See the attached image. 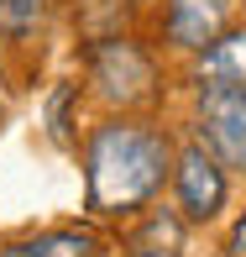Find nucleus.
<instances>
[{"label": "nucleus", "mask_w": 246, "mask_h": 257, "mask_svg": "<svg viewBox=\"0 0 246 257\" xmlns=\"http://www.w3.org/2000/svg\"><path fill=\"white\" fill-rule=\"evenodd\" d=\"M84 179L100 215H131L173 179V147L147 121H105L84 147Z\"/></svg>", "instance_id": "obj_1"}, {"label": "nucleus", "mask_w": 246, "mask_h": 257, "mask_svg": "<svg viewBox=\"0 0 246 257\" xmlns=\"http://www.w3.org/2000/svg\"><path fill=\"white\" fill-rule=\"evenodd\" d=\"M225 163L209 153L204 142H189L183 153H173V194H178V215L189 226H204L215 220L230 200V179Z\"/></svg>", "instance_id": "obj_2"}, {"label": "nucleus", "mask_w": 246, "mask_h": 257, "mask_svg": "<svg viewBox=\"0 0 246 257\" xmlns=\"http://www.w3.org/2000/svg\"><path fill=\"white\" fill-rule=\"evenodd\" d=\"M194 126L230 173H246V89H199Z\"/></svg>", "instance_id": "obj_3"}, {"label": "nucleus", "mask_w": 246, "mask_h": 257, "mask_svg": "<svg viewBox=\"0 0 246 257\" xmlns=\"http://www.w3.org/2000/svg\"><path fill=\"white\" fill-rule=\"evenodd\" d=\"M89 79H95L100 100H110V105H142V100H152V84H157L152 58L126 37H110L105 48H95Z\"/></svg>", "instance_id": "obj_4"}, {"label": "nucleus", "mask_w": 246, "mask_h": 257, "mask_svg": "<svg viewBox=\"0 0 246 257\" xmlns=\"http://www.w3.org/2000/svg\"><path fill=\"white\" fill-rule=\"evenodd\" d=\"M230 11L236 0H168V16H162V32H168L173 48L183 53H204L220 32L230 27Z\"/></svg>", "instance_id": "obj_5"}, {"label": "nucleus", "mask_w": 246, "mask_h": 257, "mask_svg": "<svg viewBox=\"0 0 246 257\" xmlns=\"http://www.w3.org/2000/svg\"><path fill=\"white\" fill-rule=\"evenodd\" d=\"M199 89H246V27H225L204 53H194Z\"/></svg>", "instance_id": "obj_6"}, {"label": "nucleus", "mask_w": 246, "mask_h": 257, "mask_svg": "<svg viewBox=\"0 0 246 257\" xmlns=\"http://www.w3.org/2000/svg\"><path fill=\"white\" fill-rule=\"evenodd\" d=\"M183 226L189 220L178 210H157L142 220V231L131 236V257H183Z\"/></svg>", "instance_id": "obj_7"}, {"label": "nucleus", "mask_w": 246, "mask_h": 257, "mask_svg": "<svg viewBox=\"0 0 246 257\" xmlns=\"http://www.w3.org/2000/svg\"><path fill=\"white\" fill-rule=\"evenodd\" d=\"M11 257H95V236L89 231H37L16 241Z\"/></svg>", "instance_id": "obj_8"}, {"label": "nucleus", "mask_w": 246, "mask_h": 257, "mask_svg": "<svg viewBox=\"0 0 246 257\" xmlns=\"http://www.w3.org/2000/svg\"><path fill=\"white\" fill-rule=\"evenodd\" d=\"M48 16V0H0V27L6 32H32Z\"/></svg>", "instance_id": "obj_9"}]
</instances>
